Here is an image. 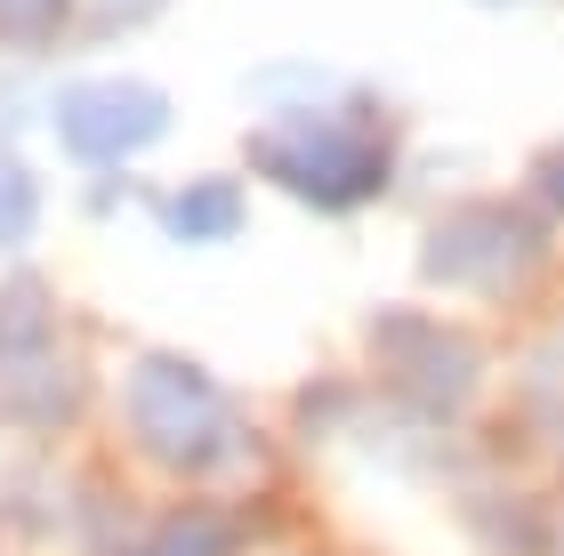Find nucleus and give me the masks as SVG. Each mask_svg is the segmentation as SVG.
Masks as SVG:
<instances>
[{
    "mask_svg": "<svg viewBox=\"0 0 564 556\" xmlns=\"http://www.w3.org/2000/svg\"><path fill=\"white\" fill-rule=\"evenodd\" d=\"M65 121H73L82 145H97V162H113L130 138L162 130V106H153V97H89V106H73Z\"/></svg>",
    "mask_w": 564,
    "mask_h": 556,
    "instance_id": "1",
    "label": "nucleus"
}]
</instances>
